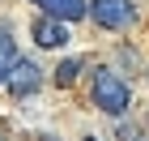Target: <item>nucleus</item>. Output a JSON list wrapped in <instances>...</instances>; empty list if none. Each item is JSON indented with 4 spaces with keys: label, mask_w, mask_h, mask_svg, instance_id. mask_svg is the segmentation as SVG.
<instances>
[{
    "label": "nucleus",
    "mask_w": 149,
    "mask_h": 141,
    "mask_svg": "<svg viewBox=\"0 0 149 141\" xmlns=\"http://www.w3.org/2000/svg\"><path fill=\"white\" fill-rule=\"evenodd\" d=\"M38 81H43V77H38V64H34V60H17L4 86H9L13 98H26V94H34V90H38Z\"/></svg>",
    "instance_id": "obj_3"
},
{
    "label": "nucleus",
    "mask_w": 149,
    "mask_h": 141,
    "mask_svg": "<svg viewBox=\"0 0 149 141\" xmlns=\"http://www.w3.org/2000/svg\"><path fill=\"white\" fill-rule=\"evenodd\" d=\"M94 103L102 107L107 116H124L128 103H132V94H128V86L119 81L111 69H102L98 77H94Z\"/></svg>",
    "instance_id": "obj_1"
},
{
    "label": "nucleus",
    "mask_w": 149,
    "mask_h": 141,
    "mask_svg": "<svg viewBox=\"0 0 149 141\" xmlns=\"http://www.w3.org/2000/svg\"><path fill=\"white\" fill-rule=\"evenodd\" d=\"M38 9H43V17L68 26V22H81L90 13V0H38Z\"/></svg>",
    "instance_id": "obj_4"
},
{
    "label": "nucleus",
    "mask_w": 149,
    "mask_h": 141,
    "mask_svg": "<svg viewBox=\"0 0 149 141\" xmlns=\"http://www.w3.org/2000/svg\"><path fill=\"white\" fill-rule=\"evenodd\" d=\"M90 17L98 30H128L136 17V4L132 0H90Z\"/></svg>",
    "instance_id": "obj_2"
},
{
    "label": "nucleus",
    "mask_w": 149,
    "mask_h": 141,
    "mask_svg": "<svg viewBox=\"0 0 149 141\" xmlns=\"http://www.w3.org/2000/svg\"><path fill=\"white\" fill-rule=\"evenodd\" d=\"M77 73H81V60H77V56H68V60H60L56 81H60V86H72V81H77Z\"/></svg>",
    "instance_id": "obj_7"
},
{
    "label": "nucleus",
    "mask_w": 149,
    "mask_h": 141,
    "mask_svg": "<svg viewBox=\"0 0 149 141\" xmlns=\"http://www.w3.org/2000/svg\"><path fill=\"white\" fill-rule=\"evenodd\" d=\"M30 34H34L38 47H64L68 26H64V22H51V17H34V22H30Z\"/></svg>",
    "instance_id": "obj_5"
},
{
    "label": "nucleus",
    "mask_w": 149,
    "mask_h": 141,
    "mask_svg": "<svg viewBox=\"0 0 149 141\" xmlns=\"http://www.w3.org/2000/svg\"><path fill=\"white\" fill-rule=\"evenodd\" d=\"M13 64H17V43H13V34L0 26V81H9Z\"/></svg>",
    "instance_id": "obj_6"
},
{
    "label": "nucleus",
    "mask_w": 149,
    "mask_h": 141,
    "mask_svg": "<svg viewBox=\"0 0 149 141\" xmlns=\"http://www.w3.org/2000/svg\"><path fill=\"white\" fill-rule=\"evenodd\" d=\"M85 141H94V137H85Z\"/></svg>",
    "instance_id": "obj_8"
}]
</instances>
